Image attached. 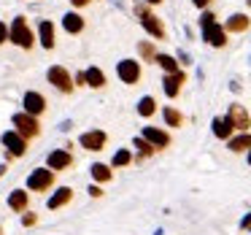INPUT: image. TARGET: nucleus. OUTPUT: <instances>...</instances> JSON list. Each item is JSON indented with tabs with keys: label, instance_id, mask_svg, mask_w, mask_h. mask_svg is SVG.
<instances>
[{
	"label": "nucleus",
	"instance_id": "obj_15",
	"mask_svg": "<svg viewBox=\"0 0 251 235\" xmlns=\"http://www.w3.org/2000/svg\"><path fill=\"white\" fill-rule=\"evenodd\" d=\"M38 33H41V44H44V49H54V25H51L49 19L41 22Z\"/></svg>",
	"mask_w": 251,
	"mask_h": 235
},
{
	"label": "nucleus",
	"instance_id": "obj_27",
	"mask_svg": "<svg viewBox=\"0 0 251 235\" xmlns=\"http://www.w3.org/2000/svg\"><path fill=\"white\" fill-rule=\"evenodd\" d=\"M130 159H132V154L127 152V149H122V152H116V154H114V168H122V165H130Z\"/></svg>",
	"mask_w": 251,
	"mask_h": 235
},
{
	"label": "nucleus",
	"instance_id": "obj_12",
	"mask_svg": "<svg viewBox=\"0 0 251 235\" xmlns=\"http://www.w3.org/2000/svg\"><path fill=\"white\" fill-rule=\"evenodd\" d=\"M186 81V76L184 73H168V76H165V95H168V98H176V95H178V89H181V84Z\"/></svg>",
	"mask_w": 251,
	"mask_h": 235
},
{
	"label": "nucleus",
	"instance_id": "obj_9",
	"mask_svg": "<svg viewBox=\"0 0 251 235\" xmlns=\"http://www.w3.org/2000/svg\"><path fill=\"white\" fill-rule=\"evenodd\" d=\"M227 119L232 122V127H235V130H240V132H246L251 127V119H249V114H246L243 105H229V116H227Z\"/></svg>",
	"mask_w": 251,
	"mask_h": 235
},
{
	"label": "nucleus",
	"instance_id": "obj_23",
	"mask_svg": "<svg viewBox=\"0 0 251 235\" xmlns=\"http://www.w3.org/2000/svg\"><path fill=\"white\" fill-rule=\"evenodd\" d=\"M243 149H251V135L243 132L238 138H229V152H243Z\"/></svg>",
	"mask_w": 251,
	"mask_h": 235
},
{
	"label": "nucleus",
	"instance_id": "obj_10",
	"mask_svg": "<svg viewBox=\"0 0 251 235\" xmlns=\"http://www.w3.org/2000/svg\"><path fill=\"white\" fill-rule=\"evenodd\" d=\"M81 146L87 152H100L105 146V132L103 130H92V132H84L81 135Z\"/></svg>",
	"mask_w": 251,
	"mask_h": 235
},
{
	"label": "nucleus",
	"instance_id": "obj_13",
	"mask_svg": "<svg viewBox=\"0 0 251 235\" xmlns=\"http://www.w3.org/2000/svg\"><path fill=\"white\" fill-rule=\"evenodd\" d=\"M141 25H143V30H146L149 35H154V38H165V27H162V22H159L157 17H151V14H143Z\"/></svg>",
	"mask_w": 251,
	"mask_h": 235
},
{
	"label": "nucleus",
	"instance_id": "obj_2",
	"mask_svg": "<svg viewBox=\"0 0 251 235\" xmlns=\"http://www.w3.org/2000/svg\"><path fill=\"white\" fill-rule=\"evenodd\" d=\"M51 184H54V170H49V168L33 170V173H30V179H27V186L33 192H46Z\"/></svg>",
	"mask_w": 251,
	"mask_h": 235
},
{
	"label": "nucleus",
	"instance_id": "obj_31",
	"mask_svg": "<svg viewBox=\"0 0 251 235\" xmlns=\"http://www.w3.org/2000/svg\"><path fill=\"white\" fill-rule=\"evenodd\" d=\"M213 22H216V17H213V14H202V17H200L202 27H208V25H213Z\"/></svg>",
	"mask_w": 251,
	"mask_h": 235
},
{
	"label": "nucleus",
	"instance_id": "obj_39",
	"mask_svg": "<svg viewBox=\"0 0 251 235\" xmlns=\"http://www.w3.org/2000/svg\"><path fill=\"white\" fill-rule=\"evenodd\" d=\"M249 165H251V152H249Z\"/></svg>",
	"mask_w": 251,
	"mask_h": 235
},
{
	"label": "nucleus",
	"instance_id": "obj_7",
	"mask_svg": "<svg viewBox=\"0 0 251 235\" xmlns=\"http://www.w3.org/2000/svg\"><path fill=\"white\" fill-rule=\"evenodd\" d=\"M22 105H25V114L38 116V114H44V111H46V98H44V95H38V92H27V95H25V100H22Z\"/></svg>",
	"mask_w": 251,
	"mask_h": 235
},
{
	"label": "nucleus",
	"instance_id": "obj_20",
	"mask_svg": "<svg viewBox=\"0 0 251 235\" xmlns=\"http://www.w3.org/2000/svg\"><path fill=\"white\" fill-rule=\"evenodd\" d=\"M232 130H235V127H232V122H229V119H213V135H216V138H229V135H232Z\"/></svg>",
	"mask_w": 251,
	"mask_h": 235
},
{
	"label": "nucleus",
	"instance_id": "obj_40",
	"mask_svg": "<svg viewBox=\"0 0 251 235\" xmlns=\"http://www.w3.org/2000/svg\"><path fill=\"white\" fill-rule=\"evenodd\" d=\"M246 3H249V6H251V0H246Z\"/></svg>",
	"mask_w": 251,
	"mask_h": 235
},
{
	"label": "nucleus",
	"instance_id": "obj_24",
	"mask_svg": "<svg viewBox=\"0 0 251 235\" xmlns=\"http://www.w3.org/2000/svg\"><path fill=\"white\" fill-rule=\"evenodd\" d=\"M92 179L95 181H111V168L103 162H95L92 165Z\"/></svg>",
	"mask_w": 251,
	"mask_h": 235
},
{
	"label": "nucleus",
	"instance_id": "obj_1",
	"mask_svg": "<svg viewBox=\"0 0 251 235\" xmlns=\"http://www.w3.org/2000/svg\"><path fill=\"white\" fill-rule=\"evenodd\" d=\"M8 38H11L17 46H22V49H33V44H35V38H33V33H30L27 19L25 17H17L11 22V27H8Z\"/></svg>",
	"mask_w": 251,
	"mask_h": 235
},
{
	"label": "nucleus",
	"instance_id": "obj_4",
	"mask_svg": "<svg viewBox=\"0 0 251 235\" xmlns=\"http://www.w3.org/2000/svg\"><path fill=\"white\" fill-rule=\"evenodd\" d=\"M0 141H3V146H6L14 157H22V154L27 152V141H25L17 130H14V132H3V138H0Z\"/></svg>",
	"mask_w": 251,
	"mask_h": 235
},
{
	"label": "nucleus",
	"instance_id": "obj_3",
	"mask_svg": "<svg viewBox=\"0 0 251 235\" xmlns=\"http://www.w3.org/2000/svg\"><path fill=\"white\" fill-rule=\"evenodd\" d=\"M14 125H17V132L25 138V141H27V138H35L41 132L35 116H30V114H17V116H14Z\"/></svg>",
	"mask_w": 251,
	"mask_h": 235
},
{
	"label": "nucleus",
	"instance_id": "obj_21",
	"mask_svg": "<svg viewBox=\"0 0 251 235\" xmlns=\"http://www.w3.org/2000/svg\"><path fill=\"white\" fill-rule=\"evenodd\" d=\"M8 206H11V211H25V208H27V192H22V189L11 192Z\"/></svg>",
	"mask_w": 251,
	"mask_h": 235
},
{
	"label": "nucleus",
	"instance_id": "obj_5",
	"mask_svg": "<svg viewBox=\"0 0 251 235\" xmlns=\"http://www.w3.org/2000/svg\"><path fill=\"white\" fill-rule=\"evenodd\" d=\"M116 73H119V78L125 84H135L138 78H141V65H138L135 60H122L119 65H116Z\"/></svg>",
	"mask_w": 251,
	"mask_h": 235
},
{
	"label": "nucleus",
	"instance_id": "obj_22",
	"mask_svg": "<svg viewBox=\"0 0 251 235\" xmlns=\"http://www.w3.org/2000/svg\"><path fill=\"white\" fill-rule=\"evenodd\" d=\"M154 60H157V65L162 68L165 73H178V62H176L170 54H157Z\"/></svg>",
	"mask_w": 251,
	"mask_h": 235
},
{
	"label": "nucleus",
	"instance_id": "obj_8",
	"mask_svg": "<svg viewBox=\"0 0 251 235\" xmlns=\"http://www.w3.org/2000/svg\"><path fill=\"white\" fill-rule=\"evenodd\" d=\"M202 38H205L211 46H216V49H219V46L227 44V30H224L222 25L213 22V25H208V27H202Z\"/></svg>",
	"mask_w": 251,
	"mask_h": 235
},
{
	"label": "nucleus",
	"instance_id": "obj_30",
	"mask_svg": "<svg viewBox=\"0 0 251 235\" xmlns=\"http://www.w3.org/2000/svg\"><path fill=\"white\" fill-rule=\"evenodd\" d=\"M141 54L143 57H157V54H154V46L151 44H141Z\"/></svg>",
	"mask_w": 251,
	"mask_h": 235
},
{
	"label": "nucleus",
	"instance_id": "obj_26",
	"mask_svg": "<svg viewBox=\"0 0 251 235\" xmlns=\"http://www.w3.org/2000/svg\"><path fill=\"white\" fill-rule=\"evenodd\" d=\"M162 114H165V122H168L170 127H181V122H184V116H181L176 108H170V105L162 111Z\"/></svg>",
	"mask_w": 251,
	"mask_h": 235
},
{
	"label": "nucleus",
	"instance_id": "obj_34",
	"mask_svg": "<svg viewBox=\"0 0 251 235\" xmlns=\"http://www.w3.org/2000/svg\"><path fill=\"white\" fill-rule=\"evenodd\" d=\"M71 3H73V6H76V8H81V6H87L89 0H71Z\"/></svg>",
	"mask_w": 251,
	"mask_h": 235
},
{
	"label": "nucleus",
	"instance_id": "obj_37",
	"mask_svg": "<svg viewBox=\"0 0 251 235\" xmlns=\"http://www.w3.org/2000/svg\"><path fill=\"white\" fill-rule=\"evenodd\" d=\"M3 173H6V168H3V165H0V176H3Z\"/></svg>",
	"mask_w": 251,
	"mask_h": 235
},
{
	"label": "nucleus",
	"instance_id": "obj_33",
	"mask_svg": "<svg viewBox=\"0 0 251 235\" xmlns=\"http://www.w3.org/2000/svg\"><path fill=\"white\" fill-rule=\"evenodd\" d=\"M89 195H92V197H100L103 192H100V186H89Z\"/></svg>",
	"mask_w": 251,
	"mask_h": 235
},
{
	"label": "nucleus",
	"instance_id": "obj_38",
	"mask_svg": "<svg viewBox=\"0 0 251 235\" xmlns=\"http://www.w3.org/2000/svg\"><path fill=\"white\" fill-rule=\"evenodd\" d=\"M146 3H159V0H146Z\"/></svg>",
	"mask_w": 251,
	"mask_h": 235
},
{
	"label": "nucleus",
	"instance_id": "obj_28",
	"mask_svg": "<svg viewBox=\"0 0 251 235\" xmlns=\"http://www.w3.org/2000/svg\"><path fill=\"white\" fill-rule=\"evenodd\" d=\"M135 149H141V154H143V157H149V154L154 152V146H151L149 141H143V138H135Z\"/></svg>",
	"mask_w": 251,
	"mask_h": 235
},
{
	"label": "nucleus",
	"instance_id": "obj_25",
	"mask_svg": "<svg viewBox=\"0 0 251 235\" xmlns=\"http://www.w3.org/2000/svg\"><path fill=\"white\" fill-rule=\"evenodd\" d=\"M154 111H157L154 98H141V103H138V114H141V116H151Z\"/></svg>",
	"mask_w": 251,
	"mask_h": 235
},
{
	"label": "nucleus",
	"instance_id": "obj_19",
	"mask_svg": "<svg viewBox=\"0 0 251 235\" xmlns=\"http://www.w3.org/2000/svg\"><path fill=\"white\" fill-rule=\"evenodd\" d=\"M71 197H73V192L68 189V186H62V189H57L54 195L49 197V208L54 211V208H60V206H65V203H71Z\"/></svg>",
	"mask_w": 251,
	"mask_h": 235
},
{
	"label": "nucleus",
	"instance_id": "obj_14",
	"mask_svg": "<svg viewBox=\"0 0 251 235\" xmlns=\"http://www.w3.org/2000/svg\"><path fill=\"white\" fill-rule=\"evenodd\" d=\"M71 162H73V157L68 152H51L49 154V170H65V168H71Z\"/></svg>",
	"mask_w": 251,
	"mask_h": 235
},
{
	"label": "nucleus",
	"instance_id": "obj_18",
	"mask_svg": "<svg viewBox=\"0 0 251 235\" xmlns=\"http://www.w3.org/2000/svg\"><path fill=\"white\" fill-rule=\"evenodd\" d=\"M84 78H87V84H89V87H95V89L105 87V76H103L100 68H87V71H84Z\"/></svg>",
	"mask_w": 251,
	"mask_h": 235
},
{
	"label": "nucleus",
	"instance_id": "obj_16",
	"mask_svg": "<svg viewBox=\"0 0 251 235\" xmlns=\"http://www.w3.org/2000/svg\"><path fill=\"white\" fill-rule=\"evenodd\" d=\"M62 27H65L68 33L76 35V33H81V30H84V19L78 17V14L71 11V14H65V17H62Z\"/></svg>",
	"mask_w": 251,
	"mask_h": 235
},
{
	"label": "nucleus",
	"instance_id": "obj_11",
	"mask_svg": "<svg viewBox=\"0 0 251 235\" xmlns=\"http://www.w3.org/2000/svg\"><path fill=\"white\" fill-rule=\"evenodd\" d=\"M143 141H149L154 149H165L170 143V135L162 130H157V127H146V130H143Z\"/></svg>",
	"mask_w": 251,
	"mask_h": 235
},
{
	"label": "nucleus",
	"instance_id": "obj_17",
	"mask_svg": "<svg viewBox=\"0 0 251 235\" xmlns=\"http://www.w3.org/2000/svg\"><path fill=\"white\" fill-rule=\"evenodd\" d=\"M249 17L246 14H232V17L227 19V30L229 33H243V30H249Z\"/></svg>",
	"mask_w": 251,
	"mask_h": 235
},
{
	"label": "nucleus",
	"instance_id": "obj_29",
	"mask_svg": "<svg viewBox=\"0 0 251 235\" xmlns=\"http://www.w3.org/2000/svg\"><path fill=\"white\" fill-rule=\"evenodd\" d=\"M35 222H38V216H35V213H25V216H22V224H25V227H33Z\"/></svg>",
	"mask_w": 251,
	"mask_h": 235
},
{
	"label": "nucleus",
	"instance_id": "obj_32",
	"mask_svg": "<svg viewBox=\"0 0 251 235\" xmlns=\"http://www.w3.org/2000/svg\"><path fill=\"white\" fill-rule=\"evenodd\" d=\"M8 38V27H6V25H3V22H0V44H3V41H6Z\"/></svg>",
	"mask_w": 251,
	"mask_h": 235
},
{
	"label": "nucleus",
	"instance_id": "obj_35",
	"mask_svg": "<svg viewBox=\"0 0 251 235\" xmlns=\"http://www.w3.org/2000/svg\"><path fill=\"white\" fill-rule=\"evenodd\" d=\"M192 3H195L197 8H202V6H208V3H211V0H192Z\"/></svg>",
	"mask_w": 251,
	"mask_h": 235
},
{
	"label": "nucleus",
	"instance_id": "obj_36",
	"mask_svg": "<svg viewBox=\"0 0 251 235\" xmlns=\"http://www.w3.org/2000/svg\"><path fill=\"white\" fill-rule=\"evenodd\" d=\"M240 227H251V213H249V216L243 219V222H240Z\"/></svg>",
	"mask_w": 251,
	"mask_h": 235
},
{
	"label": "nucleus",
	"instance_id": "obj_6",
	"mask_svg": "<svg viewBox=\"0 0 251 235\" xmlns=\"http://www.w3.org/2000/svg\"><path fill=\"white\" fill-rule=\"evenodd\" d=\"M49 81L51 84H54V87L57 89H62V92H73V81H71V73H68L65 71V68H62V65H54V68H51V71H49Z\"/></svg>",
	"mask_w": 251,
	"mask_h": 235
}]
</instances>
